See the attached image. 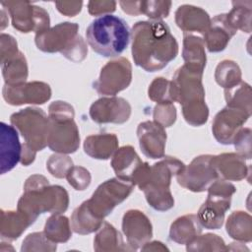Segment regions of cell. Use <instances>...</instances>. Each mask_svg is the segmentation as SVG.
Masks as SVG:
<instances>
[{"label":"cell","mask_w":252,"mask_h":252,"mask_svg":"<svg viewBox=\"0 0 252 252\" xmlns=\"http://www.w3.org/2000/svg\"><path fill=\"white\" fill-rule=\"evenodd\" d=\"M131 32L126 21L111 14L93 20L86 31V39L92 49L103 57L120 55L128 46Z\"/></svg>","instance_id":"obj_4"},{"label":"cell","mask_w":252,"mask_h":252,"mask_svg":"<svg viewBox=\"0 0 252 252\" xmlns=\"http://www.w3.org/2000/svg\"><path fill=\"white\" fill-rule=\"evenodd\" d=\"M226 106L240 108L251 113V88L245 82L224 90Z\"/></svg>","instance_id":"obj_35"},{"label":"cell","mask_w":252,"mask_h":252,"mask_svg":"<svg viewBox=\"0 0 252 252\" xmlns=\"http://www.w3.org/2000/svg\"><path fill=\"white\" fill-rule=\"evenodd\" d=\"M141 250L142 251H165V250H168V248L159 241H153V242L148 241L141 247Z\"/></svg>","instance_id":"obj_49"},{"label":"cell","mask_w":252,"mask_h":252,"mask_svg":"<svg viewBox=\"0 0 252 252\" xmlns=\"http://www.w3.org/2000/svg\"><path fill=\"white\" fill-rule=\"evenodd\" d=\"M89 112L95 123L123 124L130 118L131 105L123 97L103 96L92 103Z\"/></svg>","instance_id":"obj_16"},{"label":"cell","mask_w":252,"mask_h":252,"mask_svg":"<svg viewBox=\"0 0 252 252\" xmlns=\"http://www.w3.org/2000/svg\"><path fill=\"white\" fill-rule=\"evenodd\" d=\"M122 231L131 250L140 249L153 236L150 219L139 210H128L122 218Z\"/></svg>","instance_id":"obj_17"},{"label":"cell","mask_w":252,"mask_h":252,"mask_svg":"<svg viewBox=\"0 0 252 252\" xmlns=\"http://www.w3.org/2000/svg\"><path fill=\"white\" fill-rule=\"evenodd\" d=\"M185 164L176 158H163L150 166L146 183L142 189L148 204L156 211L164 212L174 206L170 191L171 178L176 176Z\"/></svg>","instance_id":"obj_6"},{"label":"cell","mask_w":252,"mask_h":252,"mask_svg":"<svg viewBox=\"0 0 252 252\" xmlns=\"http://www.w3.org/2000/svg\"><path fill=\"white\" fill-rule=\"evenodd\" d=\"M55 6L61 14L65 15L67 17H74L81 12L83 2H81V1H57V2H55Z\"/></svg>","instance_id":"obj_46"},{"label":"cell","mask_w":252,"mask_h":252,"mask_svg":"<svg viewBox=\"0 0 252 252\" xmlns=\"http://www.w3.org/2000/svg\"><path fill=\"white\" fill-rule=\"evenodd\" d=\"M103 220L97 218L88 207L86 201L77 207L71 216V227L78 234H90L97 231Z\"/></svg>","instance_id":"obj_29"},{"label":"cell","mask_w":252,"mask_h":252,"mask_svg":"<svg viewBox=\"0 0 252 252\" xmlns=\"http://www.w3.org/2000/svg\"><path fill=\"white\" fill-rule=\"evenodd\" d=\"M250 115L251 113L246 110L225 106L216 114L213 120L212 132L215 139L222 145L232 144L236 134Z\"/></svg>","instance_id":"obj_15"},{"label":"cell","mask_w":252,"mask_h":252,"mask_svg":"<svg viewBox=\"0 0 252 252\" xmlns=\"http://www.w3.org/2000/svg\"><path fill=\"white\" fill-rule=\"evenodd\" d=\"M56 244L50 241L44 232H32L24 239L21 251H55Z\"/></svg>","instance_id":"obj_38"},{"label":"cell","mask_w":252,"mask_h":252,"mask_svg":"<svg viewBox=\"0 0 252 252\" xmlns=\"http://www.w3.org/2000/svg\"><path fill=\"white\" fill-rule=\"evenodd\" d=\"M201 232L202 225L197 215H184L171 223L169 238L178 244H187Z\"/></svg>","instance_id":"obj_27"},{"label":"cell","mask_w":252,"mask_h":252,"mask_svg":"<svg viewBox=\"0 0 252 252\" xmlns=\"http://www.w3.org/2000/svg\"><path fill=\"white\" fill-rule=\"evenodd\" d=\"M182 57L185 65L204 72L207 57L203 38L194 33H184Z\"/></svg>","instance_id":"obj_28"},{"label":"cell","mask_w":252,"mask_h":252,"mask_svg":"<svg viewBox=\"0 0 252 252\" xmlns=\"http://www.w3.org/2000/svg\"><path fill=\"white\" fill-rule=\"evenodd\" d=\"M74 107L56 100L48 107L49 130L47 146L57 154H73L80 147L79 129L74 121Z\"/></svg>","instance_id":"obj_7"},{"label":"cell","mask_w":252,"mask_h":252,"mask_svg":"<svg viewBox=\"0 0 252 252\" xmlns=\"http://www.w3.org/2000/svg\"><path fill=\"white\" fill-rule=\"evenodd\" d=\"M215 80L224 90L230 89L241 82V70L236 62L222 60L216 68Z\"/></svg>","instance_id":"obj_34"},{"label":"cell","mask_w":252,"mask_h":252,"mask_svg":"<svg viewBox=\"0 0 252 252\" xmlns=\"http://www.w3.org/2000/svg\"><path fill=\"white\" fill-rule=\"evenodd\" d=\"M0 55H1V64L5 61L16 56L20 51L18 50V43L16 39L7 33H1L0 36Z\"/></svg>","instance_id":"obj_44"},{"label":"cell","mask_w":252,"mask_h":252,"mask_svg":"<svg viewBox=\"0 0 252 252\" xmlns=\"http://www.w3.org/2000/svg\"><path fill=\"white\" fill-rule=\"evenodd\" d=\"M187 251H226L227 247L221 237L213 233L198 235L186 244Z\"/></svg>","instance_id":"obj_36"},{"label":"cell","mask_w":252,"mask_h":252,"mask_svg":"<svg viewBox=\"0 0 252 252\" xmlns=\"http://www.w3.org/2000/svg\"><path fill=\"white\" fill-rule=\"evenodd\" d=\"M171 81L163 78L158 77L153 80L148 89V95L150 99L156 101L157 103L172 101L171 98Z\"/></svg>","instance_id":"obj_37"},{"label":"cell","mask_w":252,"mask_h":252,"mask_svg":"<svg viewBox=\"0 0 252 252\" xmlns=\"http://www.w3.org/2000/svg\"><path fill=\"white\" fill-rule=\"evenodd\" d=\"M22 144L18 130L13 125L0 123V170L1 174L12 170L22 158Z\"/></svg>","instance_id":"obj_19"},{"label":"cell","mask_w":252,"mask_h":252,"mask_svg":"<svg viewBox=\"0 0 252 252\" xmlns=\"http://www.w3.org/2000/svg\"><path fill=\"white\" fill-rule=\"evenodd\" d=\"M208 197L200 207L197 217L207 229H219L223 224L224 215L230 208L231 197L236 188L227 180L218 178L208 187Z\"/></svg>","instance_id":"obj_8"},{"label":"cell","mask_w":252,"mask_h":252,"mask_svg":"<svg viewBox=\"0 0 252 252\" xmlns=\"http://www.w3.org/2000/svg\"><path fill=\"white\" fill-rule=\"evenodd\" d=\"M137 137L142 153L153 159L164 157L166 132L156 121H144L138 125Z\"/></svg>","instance_id":"obj_18"},{"label":"cell","mask_w":252,"mask_h":252,"mask_svg":"<svg viewBox=\"0 0 252 252\" xmlns=\"http://www.w3.org/2000/svg\"><path fill=\"white\" fill-rule=\"evenodd\" d=\"M115 1H90L88 3L89 13L93 16H103L115 11Z\"/></svg>","instance_id":"obj_45"},{"label":"cell","mask_w":252,"mask_h":252,"mask_svg":"<svg viewBox=\"0 0 252 252\" xmlns=\"http://www.w3.org/2000/svg\"><path fill=\"white\" fill-rule=\"evenodd\" d=\"M225 15L228 24L236 32L240 30L244 32H251L252 1H233L232 9Z\"/></svg>","instance_id":"obj_33"},{"label":"cell","mask_w":252,"mask_h":252,"mask_svg":"<svg viewBox=\"0 0 252 252\" xmlns=\"http://www.w3.org/2000/svg\"><path fill=\"white\" fill-rule=\"evenodd\" d=\"M213 164L219 177L227 181H240L250 174V166L237 153H223L213 156Z\"/></svg>","instance_id":"obj_21"},{"label":"cell","mask_w":252,"mask_h":252,"mask_svg":"<svg viewBox=\"0 0 252 252\" xmlns=\"http://www.w3.org/2000/svg\"><path fill=\"white\" fill-rule=\"evenodd\" d=\"M1 5L9 13L13 27L24 33L41 32L49 29L48 13L39 6L29 1H1Z\"/></svg>","instance_id":"obj_11"},{"label":"cell","mask_w":252,"mask_h":252,"mask_svg":"<svg viewBox=\"0 0 252 252\" xmlns=\"http://www.w3.org/2000/svg\"><path fill=\"white\" fill-rule=\"evenodd\" d=\"M78 31L79 26L76 23H59L35 33L34 42L36 47L43 52H59L68 60L80 63L87 57L88 47Z\"/></svg>","instance_id":"obj_5"},{"label":"cell","mask_w":252,"mask_h":252,"mask_svg":"<svg viewBox=\"0 0 252 252\" xmlns=\"http://www.w3.org/2000/svg\"><path fill=\"white\" fill-rule=\"evenodd\" d=\"M212 155H201L196 157L189 165L176 175L178 184L192 192H204L219 177L213 164Z\"/></svg>","instance_id":"obj_13"},{"label":"cell","mask_w":252,"mask_h":252,"mask_svg":"<svg viewBox=\"0 0 252 252\" xmlns=\"http://www.w3.org/2000/svg\"><path fill=\"white\" fill-rule=\"evenodd\" d=\"M33 222L24 213L17 211L1 210L0 235L2 239L16 240Z\"/></svg>","instance_id":"obj_26"},{"label":"cell","mask_w":252,"mask_h":252,"mask_svg":"<svg viewBox=\"0 0 252 252\" xmlns=\"http://www.w3.org/2000/svg\"><path fill=\"white\" fill-rule=\"evenodd\" d=\"M35 155L36 152L32 151V149H30L28 146H26L25 144H23L22 146V158H21V163L25 166L30 165L31 163L33 162L34 158H35Z\"/></svg>","instance_id":"obj_48"},{"label":"cell","mask_w":252,"mask_h":252,"mask_svg":"<svg viewBox=\"0 0 252 252\" xmlns=\"http://www.w3.org/2000/svg\"><path fill=\"white\" fill-rule=\"evenodd\" d=\"M225 228L227 234L237 241L250 242L252 240V218L245 212L231 213L226 220Z\"/></svg>","instance_id":"obj_30"},{"label":"cell","mask_w":252,"mask_h":252,"mask_svg":"<svg viewBox=\"0 0 252 252\" xmlns=\"http://www.w3.org/2000/svg\"><path fill=\"white\" fill-rule=\"evenodd\" d=\"M68 206L69 195L64 187L50 185L43 175L33 174L24 184V193L18 201L17 210L34 222L39 215L43 213L62 214Z\"/></svg>","instance_id":"obj_3"},{"label":"cell","mask_w":252,"mask_h":252,"mask_svg":"<svg viewBox=\"0 0 252 252\" xmlns=\"http://www.w3.org/2000/svg\"><path fill=\"white\" fill-rule=\"evenodd\" d=\"M236 33V31L231 28L226 20L225 14H220L211 19V24L205 32L204 44L209 52H220L224 50Z\"/></svg>","instance_id":"obj_20"},{"label":"cell","mask_w":252,"mask_h":252,"mask_svg":"<svg viewBox=\"0 0 252 252\" xmlns=\"http://www.w3.org/2000/svg\"><path fill=\"white\" fill-rule=\"evenodd\" d=\"M131 39L134 63L147 72L163 69L178 54V43L161 20L137 22Z\"/></svg>","instance_id":"obj_1"},{"label":"cell","mask_w":252,"mask_h":252,"mask_svg":"<svg viewBox=\"0 0 252 252\" xmlns=\"http://www.w3.org/2000/svg\"><path fill=\"white\" fill-rule=\"evenodd\" d=\"M118 150V138L112 133L88 136L84 141L85 153L95 159H108Z\"/></svg>","instance_id":"obj_24"},{"label":"cell","mask_w":252,"mask_h":252,"mask_svg":"<svg viewBox=\"0 0 252 252\" xmlns=\"http://www.w3.org/2000/svg\"><path fill=\"white\" fill-rule=\"evenodd\" d=\"M10 122L24 138V144L32 151H42L47 146L49 119L42 109H21L10 116Z\"/></svg>","instance_id":"obj_9"},{"label":"cell","mask_w":252,"mask_h":252,"mask_svg":"<svg viewBox=\"0 0 252 252\" xmlns=\"http://www.w3.org/2000/svg\"><path fill=\"white\" fill-rule=\"evenodd\" d=\"M66 178L68 183L78 191L85 190L91 184L92 180L90 171L80 165H73L69 170Z\"/></svg>","instance_id":"obj_42"},{"label":"cell","mask_w":252,"mask_h":252,"mask_svg":"<svg viewBox=\"0 0 252 252\" xmlns=\"http://www.w3.org/2000/svg\"><path fill=\"white\" fill-rule=\"evenodd\" d=\"M140 4H141V1H120L119 2V5L121 6L122 10L130 16L141 15Z\"/></svg>","instance_id":"obj_47"},{"label":"cell","mask_w":252,"mask_h":252,"mask_svg":"<svg viewBox=\"0 0 252 252\" xmlns=\"http://www.w3.org/2000/svg\"><path fill=\"white\" fill-rule=\"evenodd\" d=\"M175 24L184 33L199 32L204 34L211 24V18L204 9L184 4L175 11Z\"/></svg>","instance_id":"obj_22"},{"label":"cell","mask_w":252,"mask_h":252,"mask_svg":"<svg viewBox=\"0 0 252 252\" xmlns=\"http://www.w3.org/2000/svg\"><path fill=\"white\" fill-rule=\"evenodd\" d=\"M73 165V160L65 154L52 155L46 161L47 170L56 178H66Z\"/></svg>","instance_id":"obj_39"},{"label":"cell","mask_w":252,"mask_h":252,"mask_svg":"<svg viewBox=\"0 0 252 252\" xmlns=\"http://www.w3.org/2000/svg\"><path fill=\"white\" fill-rule=\"evenodd\" d=\"M51 88L47 83L32 81L19 85H4L2 95L10 105L43 104L51 97Z\"/></svg>","instance_id":"obj_14"},{"label":"cell","mask_w":252,"mask_h":252,"mask_svg":"<svg viewBox=\"0 0 252 252\" xmlns=\"http://www.w3.org/2000/svg\"><path fill=\"white\" fill-rule=\"evenodd\" d=\"M133 188L134 185L129 181L118 177L110 178L99 184L86 203L97 218L103 220L117 205L129 197Z\"/></svg>","instance_id":"obj_10"},{"label":"cell","mask_w":252,"mask_h":252,"mask_svg":"<svg viewBox=\"0 0 252 252\" xmlns=\"http://www.w3.org/2000/svg\"><path fill=\"white\" fill-rule=\"evenodd\" d=\"M171 7L170 1H141L140 9L141 14L146 15L152 21L161 20L162 18H166L169 14Z\"/></svg>","instance_id":"obj_40"},{"label":"cell","mask_w":252,"mask_h":252,"mask_svg":"<svg viewBox=\"0 0 252 252\" xmlns=\"http://www.w3.org/2000/svg\"><path fill=\"white\" fill-rule=\"evenodd\" d=\"M154 121L161 125L163 128L170 127L176 121V108L173 102H161L157 103L154 107Z\"/></svg>","instance_id":"obj_41"},{"label":"cell","mask_w":252,"mask_h":252,"mask_svg":"<svg viewBox=\"0 0 252 252\" xmlns=\"http://www.w3.org/2000/svg\"><path fill=\"white\" fill-rule=\"evenodd\" d=\"M71 224L67 217L61 214H52L46 220L43 232L54 243L67 242L71 236Z\"/></svg>","instance_id":"obj_32"},{"label":"cell","mask_w":252,"mask_h":252,"mask_svg":"<svg viewBox=\"0 0 252 252\" xmlns=\"http://www.w3.org/2000/svg\"><path fill=\"white\" fill-rule=\"evenodd\" d=\"M94 250L97 252L131 251V248L112 224L103 221L94 238Z\"/></svg>","instance_id":"obj_25"},{"label":"cell","mask_w":252,"mask_h":252,"mask_svg":"<svg viewBox=\"0 0 252 252\" xmlns=\"http://www.w3.org/2000/svg\"><path fill=\"white\" fill-rule=\"evenodd\" d=\"M237 154L245 159L251 158V130L250 128H241L236 134L233 143Z\"/></svg>","instance_id":"obj_43"},{"label":"cell","mask_w":252,"mask_h":252,"mask_svg":"<svg viewBox=\"0 0 252 252\" xmlns=\"http://www.w3.org/2000/svg\"><path fill=\"white\" fill-rule=\"evenodd\" d=\"M203 71L187 65L179 67L171 81V98L182 107L185 121L192 126H201L209 118V108L205 101L202 83Z\"/></svg>","instance_id":"obj_2"},{"label":"cell","mask_w":252,"mask_h":252,"mask_svg":"<svg viewBox=\"0 0 252 252\" xmlns=\"http://www.w3.org/2000/svg\"><path fill=\"white\" fill-rule=\"evenodd\" d=\"M5 85L14 86L25 83L28 74V63L25 55L20 51L16 56L1 64Z\"/></svg>","instance_id":"obj_31"},{"label":"cell","mask_w":252,"mask_h":252,"mask_svg":"<svg viewBox=\"0 0 252 252\" xmlns=\"http://www.w3.org/2000/svg\"><path fill=\"white\" fill-rule=\"evenodd\" d=\"M143 163L144 161L140 158L135 149L130 145L119 148L114 153L111 159V167L113 168L116 177L129 181L132 184Z\"/></svg>","instance_id":"obj_23"},{"label":"cell","mask_w":252,"mask_h":252,"mask_svg":"<svg viewBox=\"0 0 252 252\" xmlns=\"http://www.w3.org/2000/svg\"><path fill=\"white\" fill-rule=\"evenodd\" d=\"M132 81V66L125 57L108 61L100 70L93 87L99 94L113 96L127 89Z\"/></svg>","instance_id":"obj_12"}]
</instances>
